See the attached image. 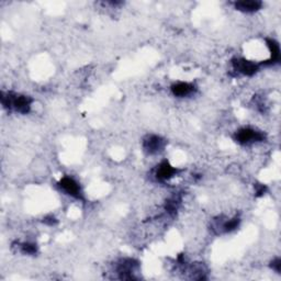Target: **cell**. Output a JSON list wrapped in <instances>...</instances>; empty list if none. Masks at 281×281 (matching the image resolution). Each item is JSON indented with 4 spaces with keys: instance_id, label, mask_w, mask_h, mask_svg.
Returning a JSON list of instances; mask_svg holds the SVG:
<instances>
[{
    "instance_id": "6da1fadb",
    "label": "cell",
    "mask_w": 281,
    "mask_h": 281,
    "mask_svg": "<svg viewBox=\"0 0 281 281\" xmlns=\"http://www.w3.org/2000/svg\"><path fill=\"white\" fill-rule=\"evenodd\" d=\"M2 103L4 108H7L8 110L14 109L17 112L27 114L30 112L32 99L25 95H17V93L8 92L2 93Z\"/></svg>"
},
{
    "instance_id": "7a4b0ae2",
    "label": "cell",
    "mask_w": 281,
    "mask_h": 281,
    "mask_svg": "<svg viewBox=\"0 0 281 281\" xmlns=\"http://www.w3.org/2000/svg\"><path fill=\"white\" fill-rule=\"evenodd\" d=\"M265 138H266L265 134L251 127L239 128L238 131H236L235 135H234V139H235L238 144H242V145L262 142Z\"/></svg>"
},
{
    "instance_id": "3957f363",
    "label": "cell",
    "mask_w": 281,
    "mask_h": 281,
    "mask_svg": "<svg viewBox=\"0 0 281 281\" xmlns=\"http://www.w3.org/2000/svg\"><path fill=\"white\" fill-rule=\"evenodd\" d=\"M232 66L235 72L244 76H253L258 72L260 64H257L253 61L246 60L242 57H235L232 60Z\"/></svg>"
},
{
    "instance_id": "277c9868",
    "label": "cell",
    "mask_w": 281,
    "mask_h": 281,
    "mask_svg": "<svg viewBox=\"0 0 281 281\" xmlns=\"http://www.w3.org/2000/svg\"><path fill=\"white\" fill-rule=\"evenodd\" d=\"M58 188L63 192H65L66 195L70 196L72 198L78 199V200H83V192H81L79 184L74 178L65 176L60 181H58Z\"/></svg>"
},
{
    "instance_id": "5b68a950",
    "label": "cell",
    "mask_w": 281,
    "mask_h": 281,
    "mask_svg": "<svg viewBox=\"0 0 281 281\" xmlns=\"http://www.w3.org/2000/svg\"><path fill=\"white\" fill-rule=\"evenodd\" d=\"M165 139L158 135H148L143 139V149L150 155H155L162 152L165 148Z\"/></svg>"
},
{
    "instance_id": "8992f818",
    "label": "cell",
    "mask_w": 281,
    "mask_h": 281,
    "mask_svg": "<svg viewBox=\"0 0 281 281\" xmlns=\"http://www.w3.org/2000/svg\"><path fill=\"white\" fill-rule=\"evenodd\" d=\"M178 173V169L173 167L169 162L164 161L162 162L160 165L157 166L155 171V178L158 181H167L169 179H172L175 177L176 174Z\"/></svg>"
},
{
    "instance_id": "52a82bcc",
    "label": "cell",
    "mask_w": 281,
    "mask_h": 281,
    "mask_svg": "<svg viewBox=\"0 0 281 281\" xmlns=\"http://www.w3.org/2000/svg\"><path fill=\"white\" fill-rule=\"evenodd\" d=\"M137 266V262L133 259H123L116 267V272L119 273L120 279H135L134 271Z\"/></svg>"
},
{
    "instance_id": "ba28073f",
    "label": "cell",
    "mask_w": 281,
    "mask_h": 281,
    "mask_svg": "<svg viewBox=\"0 0 281 281\" xmlns=\"http://www.w3.org/2000/svg\"><path fill=\"white\" fill-rule=\"evenodd\" d=\"M266 43L269 49V52H270V58H269L268 61L263 62L262 65H273V64L279 63L280 54H281L279 43L273 39H267Z\"/></svg>"
},
{
    "instance_id": "9c48e42d",
    "label": "cell",
    "mask_w": 281,
    "mask_h": 281,
    "mask_svg": "<svg viewBox=\"0 0 281 281\" xmlns=\"http://www.w3.org/2000/svg\"><path fill=\"white\" fill-rule=\"evenodd\" d=\"M195 86L190 83H177L172 86V92L175 97L184 98L187 96H190L195 91Z\"/></svg>"
},
{
    "instance_id": "30bf717a",
    "label": "cell",
    "mask_w": 281,
    "mask_h": 281,
    "mask_svg": "<svg viewBox=\"0 0 281 281\" xmlns=\"http://www.w3.org/2000/svg\"><path fill=\"white\" fill-rule=\"evenodd\" d=\"M236 10L242 11V13H255L261 8L262 4L256 0H243V2H237L234 4Z\"/></svg>"
},
{
    "instance_id": "8fae6325",
    "label": "cell",
    "mask_w": 281,
    "mask_h": 281,
    "mask_svg": "<svg viewBox=\"0 0 281 281\" xmlns=\"http://www.w3.org/2000/svg\"><path fill=\"white\" fill-rule=\"evenodd\" d=\"M239 222H241V220H239V218H237V216H235V218H233V219H230V220H226L224 223L222 224V230H223V232H225V233L236 230L239 225Z\"/></svg>"
},
{
    "instance_id": "7c38bea8",
    "label": "cell",
    "mask_w": 281,
    "mask_h": 281,
    "mask_svg": "<svg viewBox=\"0 0 281 281\" xmlns=\"http://www.w3.org/2000/svg\"><path fill=\"white\" fill-rule=\"evenodd\" d=\"M21 250L23 254L35 255L37 254V245L31 244V243H23L21 245Z\"/></svg>"
},
{
    "instance_id": "4fadbf2b",
    "label": "cell",
    "mask_w": 281,
    "mask_h": 281,
    "mask_svg": "<svg viewBox=\"0 0 281 281\" xmlns=\"http://www.w3.org/2000/svg\"><path fill=\"white\" fill-rule=\"evenodd\" d=\"M272 265H271V268L273 269L274 271L276 272H280V268H281V261H280V258H276L274 260H272Z\"/></svg>"
},
{
    "instance_id": "5bb4252c",
    "label": "cell",
    "mask_w": 281,
    "mask_h": 281,
    "mask_svg": "<svg viewBox=\"0 0 281 281\" xmlns=\"http://www.w3.org/2000/svg\"><path fill=\"white\" fill-rule=\"evenodd\" d=\"M44 223L45 224H49V225H54L56 223V219L55 218H53V216H46V218H44Z\"/></svg>"
}]
</instances>
